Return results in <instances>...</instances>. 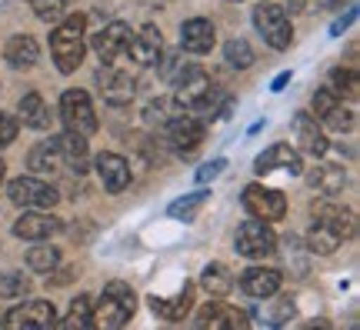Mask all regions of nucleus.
<instances>
[{
    "label": "nucleus",
    "mask_w": 360,
    "mask_h": 330,
    "mask_svg": "<svg viewBox=\"0 0 360 330\" xmlns=\"http://www.w3.org/2000/svg\"><path fill=\"white\" fill-rule=\"evenodd\" d=\"M357 220L347 207H340L334 201L314 203V227H310V250L314 254H334L344 241L354 237Z\"/></svg>",
    "instance_id": "f257e3e1"
},
{
    "label": "nucleus",
    "mask_w": 360,
    "mask_h": 330,
    "mask_svg": "<svg viewBox=\"0 0 360 330\" xmlns=\"http://www.w3.org/2000/svg\"><path fill=\"white\" fill-rule=\"evenodd\" d=\"M84 27H87V17L84 13H70L51 34V57L60 74H74L80 61H84Z\"/></svg>",
    "instance_id": "f03ea898"
},
{
    "label": "nucleus",
    "mask_w": 360,
    "mask_h": 330,
    "mask_svg": "<svg viewBox=\"0 0 360 330\" xmlns=\"http://www.w3.org/2000/svg\"><path fill=\"white\" fill-rule=\"evenodd\" d=\"M137 310V293L124 280H110L94 307V327H124Z\"/></svg>",
    "instance_id": "7ed1b4c3"
},
{
    "label": "nucleus",
    "mask_w": 360,
    "mask_h": 330,
    "mask_svg": "<svg viewBox=\"0 0 360 330\" xmlns=\"http://www.w3.org/2000/svg\"><path fill=\"white\" fill-rule=\"evenodd\" d=\"M174 87H177V97H174V101H177L180 110L207 114V110H214V103H217V84H214L197 64L187 67V74L180 77Z\"/></svg>",
    "instance_id": "20e7f679"
},
{
    "label": "nucleus",
    "mask_w": 360,
    "mask_h": 330,
    "mask_svg": "<svg viewBox=\"0 0 360 330\" xmlns=\"http://www.w3.org/2000/svg\"><path fill=\"white\" fill-rule=\"evenodd\" d=\"M314 117H317V124L323 130H334V134H350L357 127L354 107H344V101L330 87H321L314 94Z\"/></svg>",
    "instance_id": "39448f33"
},
{
    "label": "nucleus",
    "mask_w": 360,
    "mask_h": 330,
    "mask_svg": "<svg viewBox=\"0 0 360 330\" xmlns=\"http://www.w3.org/2000/svg\"><path fill=\"white\" fill-rule=\"evenodd\" d=\"M254 27H257V34L267 40L274 51H287V47L294 44L290 17H287V11L277 7V4H260V7H254Z\"/></svg>",
    "instance_id": "423d86ee"
},
{
    "label": "nucleus",
    "mask_w": 360,
    "mask_h": 330,
    "mask_svg": "<svg viewBox=\"0 0 360 330\" xmlns=\"http://www.w3.org/2000/svg\"><path fill=\"white\" fill-rule=\"evenodd\" d=\"M60 117H64L67 130H74V134L90 137V134L97 130V110H94V103H90L87 90H77V87L64 90V94H60Z\"/></svg>",
    "instance_id": "0eeeda50"
},
{
    "label": "nucleus",
    "mask_w": 360,
    "mask_h": 330,
    "mask_svg": "<svg viewBox=\"0 0 360 330\" xmlns=\"http://www.w3.org/2000/svg\"><path fill=\"white\" fill-rule=\"evenodd\" d=\"M233 247H237V254L247 257V260H264V257L274 254V247H277V237H274V230L267 227V220H244L240 227H237V237H233Z\"/></svg>",
    "instance_id": "6e6552de"
},
{
    "label": "nucleus",
    "mask_w": 360,
    "mask_h": 330,
    "mask_svg": "<svg viewBox=\"0 0 360 330\" xmlns=\"http://www.w3.org/2000/svg\"><path fill=\"white\" fill-rule=\"evenodd\" d=\"M7 193H11V201L17 203V207H27V210H40V207H53V203H60L57 187L47 184V180H40V177H17V180H11Z\"/></svg>",
    "instance_id": "1a4fd4ad"
},
{
    "label": "nucleus",
    "mask_w": 360,
    "mask_h": 330,
    "mask_svg": "<svg viewBox=\"0 0 360 330\" xmlns=\"http://www.w3.org/2000/svg\"><path fill=\"white\" fill-rule=\"evenodd\" d=\"M57 324V310L53 304L47 300H24V304H17L7 310V317H4V327L11 330H20V327H30V330H51Z\"/></svg>",
    "instance_id": "9d476101"
},
{
    "label": "nucleus",
    "mask_w": 360,
    "mask_h": 330,
    "mask_svg": "<svg viewBox=\"0 0 360 330\" xmlns=\"http://www.w3.org/2000/svg\"><path fill=\"white\" fill-rule=\"evenodd\" d=\"M244 207L257 217V220L274 224V220H281V217L287 214V197H283L281 191H274V187L250 184V187H244Z\"/></svg>",
    "instance_id": "9b49d317"
},
{
    "label": "nucleus",
    "mask_w": 360,
    "mask_h": 330,
    "mask_svg": "<svg viewBox=\"0 0 360 330\" xmlns=\"http://www.w3.org/2000/svg\"><path fill=\"white\" fill-rule=\"evenodd\" d=\"M130 27L124 20H114V24H107L94 37V51L101 57V64H117V61H124L127 57V47H130Z\"/></svg>",
    "instance_id": "f8f14e48"
},
{
    "label": "nucleus",
    "mask_w": 360,
    "mask_h": 330,
    "mask_svg": "<svg viewBox=\"0 0 360 330\" xmlns=\"http://www.w3.org/2000/svg\"><path fill=\"white\" fill-rule=\"evenodd\" d=\"M97 87H101L103 101L114 103V107H120V103L134 101L137 84H134V77H130L127 70H120V67H114V64H103L101 70H97Z\"/></svg>",
    "instance_id": "ddd939ff"
},
{
    "label": "nucleus",
    "mask_w": 360,
    "mask_h": 330,
    "mask_svg": "<svg viewBox=\"0 0 360 330\" xmlns=\"http://www.w3.org/2000/svg\"><path fill=\"white\" fill-rule=\"evenodd\" d=\"M274 170H283V174L297 177V174H304V160L290 144H274L254 160V174H274Z\"/></svg>",
    "instance_id": "4468645a"
},
{
    "label": "nucleus",
    "mask_w": 360,
    "mask_h": 330,
    "mask_svg": "<svg viewBox=\"0 0 360 330\" xmlns=\"http://www.w3.org/2000/svg\"><path fill=\"white\" fill-rule=\"evenodd\" d=\"M164 53V37L154 24H143L134 37H130V47H127V57L134 61L137 67H154Z\"/></svg>",
    "instance_id": "2eb2a0df"
},
{
    "label": "nucleus",
    "mask_w": 360,
    "mask_h": 330,
    "mask_svg": "<svg viewBox=\"0 0 360 330\" xmlns=\"http://www.w3.org/2000/svg\"><path fill=\"white\" fill-rule=\"evenodd\" d=\"M167 137L180 153H193L204 140V124L191 114H174L167 117Z\"/></svg>",
    "instance_id": "dca6fc26"
},
{
    "label": "nucleus",
    "mask_w": 360,
    "mask_h": 330,
    "mask_svg": "<svg viewBox=\"0 0 360 330\" xmlns=\"http://www.w3.org/2000/svg\"><path fill=\"white\" fill-rule=\"evenodd\" d=\"M64 230V220L53 214H40V210H27L17 224H13V234L24 237V241H51L53 234Z\"/></svg>",
    "instance_id": "f3484780"
},
{
    "label": "nucleus",
    "mask_w": 360,
    "mask_h": 330,
    "mask_svg": "<svg viewBox=\"0 0 360 330\" xmlns=\"http://www.w3.org/2000/svg\"><path fill=\"white\" fill-rule=\"evenodd\" d=\"M250 324L244 310H237L231 304H210L200 307V314H197V327H210V330H240Z\"/></svg>",
    "instance_id": "a211bd4d"
},
{
    "label": "nucleus",
    "mask_w": 360,
    "mask_h": 330,
    "mask_svg": "<svg viewBox=\"0 0 360 330\" xmlns=\"http://www.w3.org/2000/svg\"><path fill=\"white\" fill-rule=\"evenodd\" d=\"M294 134H297V144L307 153H314V157H323V153L330 151L327 134H323V127L317 124V117L310 114V110H297L294 114Z\"/></svg>",
    "instance_id": "6ab92c4d"
},
{
    "label": "nucleus",
    "mask_w": 360,
    "mask_h": 330,
    "mask_svg": "<svg viewBox=\"0 0 360 330\" xmlns=\"http://www.w3.org/2000/svg\"><path fill=\"white\" fill-rule=\"evenodd\" d=\"M214 40H217V30L207 17H191L180 27V51L187 53H210Z\"/></svg>",
    "instance_id": "aec40b11"
},
{
    "label": "nucleus",
    "mask_w": 360,
    "mask_h": 330,
    "mask_svg": "<svg viewBox=\"0 0 360 330\" xmlns=\"http://www.w3.org/2000/svg\"><path fill=\"white\" fill-rule=\"evenodd\" d=\"M281 284H283L281 270H274V267H250V270L240 274V291L247 297H257V300L274 297V293L281 291Z\"/></svg>",
    "instance_id": "412c9836"
},
{
    "label": "nucleus",
    "mask_w": 360,
    "mask_h": 330,
    "mask_svg": "<svg viewBox=\"0 0 360 330\" xmlns=\"http://www.w3.org/2000/svg\"><path fill=\"white\" fill-rule=\"evenodd\" d=\"M97 177L110 193H120L130 187V164L120 157V153H101L97 157Z\"/></svg>",
    "instance_id": "4be33fe9"
},
{
    "label": "nucleus",
    "mask_w": 360,
    "mask_h": 330,
    "mask_svg": "<svg viewBox=\"0 0 360 330\" xmlns=\"http://www.w3.org/2000/svg\"><path fill=\"white\" fill-rule=\"evenodd\" d=\"M150 310H154L157 317L164 320H184L187 314H191L193 307V284H184L174 297H157V293H150Z\"/></svg>",
    "instance_id": "5701e85b"
},
{
    "label": "nucleus",
    "mask_w": 360,
    "mask_h": 330,
    "mask_svg": "<svg viewBox=\"0 0 360 330\" xmlns=\"http://www.w3.org/2000/svg\"><path fill=\"white\" fill-rule=\"evenodd\" d=\"M4 61H7V67H13V70H30V67H37V61H40V44L30 37V34H17V37L7 40Z\"/></svg>",
    "instance_id": "b1692460"
},
{
    "label": "nucleus",
    "mask_w": 360,
    "mask_h": 330,
    "mask_svg": "<svg viewBox=\"0 0 360 330\" xmlns=\"http://www.w3.org/2000/svg\"><path fill=\"white\" fill-rule=\"evenodd\" d=\"M27 164H30V170H34V174H60V170H67V167H64V153H60L57 137L40 140L37 147L30 151Z\"/></svg>",
    "instance_id": "393cba45"
},
{
    "label": "nucleus",
    "mask_w": 360,
    "mask_h": 330,
    "mask_svg": "<svg viewBox=\"0 0 360 330\" xmlns=\"http://www.w3.org/2000/svg\"><path fill=\"white\" fill-rule=\"evenodd\" d=\"M60 144V153H64V167L67 170H74V174H84L90 164V151H87V137L84 134H74V130H67L57 137Z\"/></svg>",
    "instance_id": "a878e982"
},
{
    "label": "nucleus",
    "mask_w": 360,
    "mask_h": 330,
    "mask_svg": "<svg viewBox=\"0 0 360 330\" xmlns=\"http://www.w3.org/2000/svg\"><path fill=\"white\" fill-rule=\"evenodd\" d=\"M310 187L323 197H337V193L347 187V174H344V167L337 164H321L314 167V174H310Z\"/></svg>",
    "instance_id": "bb28decb"
},
{
    "label": "nucleus",
    "mask_w": 360,
    "mask_h": 330,
    "mask_svg": "<svg viewBox=\"0 0 360 330\" xmlns=\"http://www.w3.org/2000/svg\"><path fill=\"white\" fill-rule=\"evenodd\" d=\"M17 117H20L30 130H44L47 124H51L47 103H44V97H40V94H34V90L20 97V103H17Z\"/></svg>",
    "instance_id": "cd10ccee"
},
{
    "label": "nucleus",
    "mask_w": 360,
    "mask_h": 330,
    "mask_svg": "<svg viewBox=\"0 0 360 330\" xmlns=\"http://www.w3.org/2000/svg\"><path fill=\"white\" fill-rule=\"evenodd\" d=\"M233 270L227 264H207L204 274H200V284H204V291L210 297H227L233 291Z\"/></svg>",
    "instance_id": "c85d7f7f"
},
{
    "label": "nucleus",
    "mask_w": 360,
    "mask_h": 330,
    "mask_svg": "<svg viewBox=\"0 0 360 330\" xmlns=\"http://www.w3.org/2000/svg\"><path fill=\"white\" fill-rule=\"evenodd\" d=\"M330 90H334L340 101H357L360 97V80L354 67H337L330 74Z\"/></svg>",
    "instance_id": "c756f323"
},
{
    "label": "nucleus",
    "mask_w": 360,
    "mask_h": 330,
    "mask_svg": "<svg viewBox=\"0 0 360 330\" xmlns=\"http://www.w3.org/2000/svg\"><path fill=\"white\" fill-rule=\"evenodd\" d=\"M60 327L64 330H90L94 327V307H90L87 293H80L77 300L70 304V314L60 320Z\"/></svg>",
    "instance_id": "7c9ffc66"
},
{
    "label": "nucleus",
    "mask_w": 360,
    "mask_h": 330,
    "mask_svg": "<svg viewBox=\"0 0 360 330\" xmlns=\"http://www.w3.org/2000/svg\"><path fill=\"white\" fill-rule=\"evenodd\" d=\"M27 267L37 270V274H53V270L60 267V250L40 243V247H34V250H27Z\"/></svg>",
    "instance_id": "2f4dec72"
},
{
    "label": "nucleus",
    "mask_w": 360,
    "mask_h": 330,
    "mask_svg": "<svg viewBox=\"0 0 360 330\" xmlns=\"http://www.w3.org/2000/svg\"><path fill=\"white\" fill-rule=\"evenodd\" d=\"M224 61H227V67H233V70H247V67L254 64V51H250V44H247L244 37H233V40H227V47H224Z\"/></svg>",
    "instance_id": "473e14b6"
},
{
    "label": "nucleus",
    "mask_w": 360,
    "mask_h": 330,
    "mask_svg": "<svg viewBox=\"0 0 360 330\" xmlns=\"http://www.w3.org/2000/svg\"><path fill=\"white\" fill-rule=\"evenodd\" d=\"M207 201V191H197V193H187V197H180V201H174L167 207L170 217H177V220H193V214L204 207Z\"/></svg>",
    "instance_id": "72a5a7b5"
},
{
    "label": "nucleus",
    "mask_w": 360,
    "mask_h": 330,
    "mask_svg": "<svg viewBox=\"0 0 360 330\" xmlns=\"http://www.w3.org/2000/svg\"><path fill=\"white\" fill-rule=\"evenodd\" d=\"M30 291V280L20 270H4L0 274V297H27Z\"/></svg>",
    "instance_id": "f704fd0d"
},
{
    "label": "nucleus",
    "mask_w": 360,
    "mask_h": 330,
    "mask_svg": "<svg viewBox=\"0 0 360 330\" xmlns=\"http://www.w3.org/2000/svg\"><path fill=\"white\" fill-rule=\"evenodd\" d=\"M30 4H34V13H37L40 20L51 24V20H60V17H64L70 0H30Z\"/></svg>",
    "instance_id": "c9c22d12"
},
{
    "label": "nucleus",
    "mask_w": 360,
    "mask_h": 330,
    "mask_svg": "<svg viewBox=\"0 0 360 330\" xmlns=\"http://www.w3.org/2000/svg\"><path fill=\"white\" fill-rule=\"evenodd\" d=\"M187 67H191V64H187V61H180L177 53H170L167 61H164V67H160V77H164L167 84H177L180 77L187 74Z\"/></svg>",
    "instance_id": "e433bc0d"
},
{
    "label": "nucleus",
    "mask_w": 360,
    "mask_h": 330,
    "mask_svg": "<svg viewBox=\"0 0 360 330\" xmlns=\"http://www.w3.org/2000/svg\"><path fill=\"white\" fill-rule=\"evenodd\" d=\"M17 130H20V120L7 110H0V147H7L17 140Z\"/></svg>",
    "instance_id": "4c0bfd02"
},
{
    "label": "nucleus",
    "mask_w": 360,
    "mask_h": 330,
    "mask_svg": "<svg viewBox=\"0 0 360 330\" xmlns=\"http://www.w3.org/2000/svg\"><path fill=\"white\" fill-rule=\"evenodd\" d=\"M294 317V300H290V297H281V300H277V304L270 307V324H283V320H290Z\"/></svg>",
    "instance_id": "58836bf2"
},
{
    "label": "nucleus",
    "mask_w": 360,
    "mask_h": 330,
    "mask_svg": "<svg viewBox=\"0 0 360 330\" xmlns=\"http://www.w3.org/2000/svg\"><path fill=\"white\" fill-rule=\"evenodd\" d=\"M220 170H227V160H224V157H217V160H210V164L200 167V170H197V184H210L214 177H220Z\"/></svg>",
    "instance_id": "ea45409f"
},
{
    "label": "nucleus",
    "mask_w": 360,
    "mask_h": 330,
    "mask_svg": "<svg viewBox=\"0 0 360 330\" xmlns=\"http://www.w3.org/2000/svg\"><path fill=\"white\" fill-rule=\"evenodd\" d=\"M354 13H357V7H350L347 17H340V20H334V27H330V34H334V37H340V34H344V30H347L350 24H354Z\"/></svg>",
    "instance_id": "a19ab883"
},
{
    "label": "nucleus",
    "mask_w": 360,
    "mask_h": 330,
    "mask_svg": "<svg viewBox=\"0 0 360 330\" xmlns=\"http://www.w3.org/2000/svg\"><path fill=\"white\" fill-rule=\"evenodd\" d=\"M287 84H290V70H283V74L274 77V84H270V90H283Z\"/></svg>",
    "instance_id": "79ce46f5"
},
{
    "label": "nucleus",
    "mask_w": 360,
    "mask_h": 330,
    "mask_svg": "<svg viewBox=\"0 0 360 330\" xmlns=\"http://www.w3.org/2000/svg\"><path fill=\"white\" fill-rule=\"evenodd\" d=\"M4 174H7V164L0 160V184H4Z\"/></svg>",
    "instance_id": "37998d69"
},
{
    "label": "nucleus",
    "mask_w": 360,
    "mask_h": 330,
    "mask_svg": "<svg viewBox=\"0 0 360 330\" xmlns=\"http://www.w3.org/2000/svg\"><path fill=\"white\" fill-rule=\"evenodd\" d=\"M327 4H330V7H337V4H340V0H327Z\"/></svg>",
    "instance_id": "c03bdc74"
}]
</instances>
